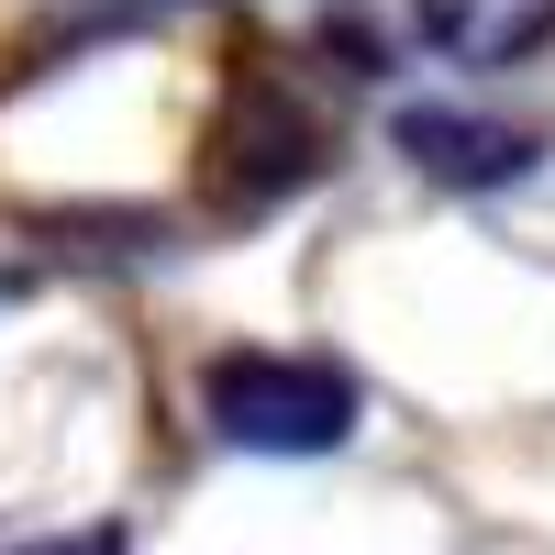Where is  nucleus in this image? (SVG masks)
Instances as JSON below:
<instances>
[{
    "label": "nucleus",
    "mask_w": 555,
    "mask_h": 555,
    "mask_svg": "<svg viewBox=\"0 0 555 555\" xmlns=\"http://www.w3.org/2000/svg\"><path fill=\"white\" fill-rule=\"evenodd\" d=\"M201 411H211V434L245 444V455H334L356 434V378L334 356L245 345V356H211L201 366Z\"/></svg>",
    "instance_id": "obj_1"
},
{
    "label": "nucleus",
    "mask_w": 555,
    "mask_h": 555,
    "mask_svg": "<svg viewBox=\"0 0 555 555\" xmlns=\"http://www.w3.org/2000/svg\"><path fill=\"white\" fill-rule=\"evenodd\" d=\"M311 167H322V122H311L278 78H245V89H234V122H222L211 201H222V211H267V201H289Z\"/></svg>",
    "instance_id": "obj_2"
},
{
    "label": "nucleus",
    "mask_w": 555,
    "mask_h": 555,
    "mask_svg": "<svg viewBox=\"0 0 555 555\" xmlns=\"http://www.w3.org/2000/svg\"><path fill=\"white\" fill-rule=\"evenodd\" d=\"M400 156L423 167V178H444V190H512V178H533V133H512V122H478V112H444V101H411L400 112Z\"/></svg>",
    "instance_id": "obj_3"
},
{
    "label": "nucleus",
    "mask_w": 555,
    "mask_h": 555,
    "mask_svg": "<svg viewBox=\"0 0 555 555\" xmlns=\"http://www.w3.org/2000/svg\"><path fill=\"white\" fill-rule=\"evenodd\" d=\"M411 23L455 67H522V56L555 44V0H411Z\"/></svg>",
    "instance_id": "obj_4"
},
{
    "label": "nucleus",
    "mask_w": 555,
    "mask_h": 555,
    "mask_svg": "<svg viewBox=\"0 0 555 555\" xmlns=\"http://www.w3.org/2000/svg\"><path fill=\"white\" fill-rule=\"evenodd\" d=\"M23 555H122L112 533H67V544H23Z\"/></svg>",
    "instance_id": "obj_5"
},
{
    "label": "nucleus",
    "mask_w": 555,
    "mask_h": 555,
    "mask_svg": "<svg viewBox=\"0 0 555 555\" xmlns=\"http://www.w3.org/2000/svg\"><path fill=\"white\" fill-rule=\"evenodd\" d=\"M101 12H201V0H101Z\"/></svg>",
    "instance_id": "obj_6"
}]
</instances>
